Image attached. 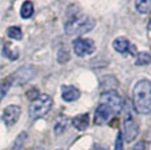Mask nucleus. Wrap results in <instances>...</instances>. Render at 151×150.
<instances>
[{"label":"nucleus","mask_w":151,"mask_h":150,"mask_svg":"<svg viewBox=\"0 0 151 150\" xmlns=\"http://www.w3.org/2000/svg\"><path fill=\"white\" fill-rule=\"evenodd\" d=\"M62 97L65 102H75L80 97V91L74 86H62Z\"/></svg>","instance_id":"11"},{"label":"nucleus","mask_w":151,"mask_h":150,"mask_svg":"<svg viewBox=\"0 0 151 150\" xmlns=\"http://www.w3.org/2000/svg\"><path fill=\"white\" fill-rule=\"evenodd\" d=\"M93 27L95 21L91 17L76 13L67 20L65 25V30L67 34H84L87 32H91Z\"/></svg>","instance_id":"2"},{"label":"nucleus","mask_w":151,"mask_h":150,"mask_svg":"<svg viewBox=\"0 0 151 150\" xmlns=\"http://www.w3.org/2000/svg\"><path fill=\"white\" fill-rule=\"evenodd\" d=\"M132 150H146V145H145L143 141H139V142L135 144L134 148H133Z\"/></svg>","instance_id":"23"},{"label":"nucleus","mask_w":151,"mask_h":150,"mask_svg":"<svg viewBox=\"0 0 151 150\" xmlns=\"http://www.w3.org/2000/svg\"><path fill=\"white\" fill-rule=\"evenodd\" d=\"M51 107H53V99L49 95H40L32 102L29 107V115L32 119H41L50 111Z\"/></svg>","instance_id":"3"},{"label":"nucleus","mask_w":151,"mask_h":150,"mask_svg":"<svg viewBox=\"0 0 151 150\" xmlns=\"http://www.w3.org/2000/svg\"><path fill=\"white\" fill-rule=\"evenodd\" d=\"M27 137H28L27 132H21V133L17 136L16 140H14V142L12 145V149L11 150H21V148L24 146V144H25V141H27Z\"/></svg>","instance_id":"16"},{"label":"nucleus","mask_w":151,"mask_h":150,"mask_svg":"<svg viewBox=\"0 0 151 150\" xmlns=\"http://www.w3.org/2000/svg\"><path fill=\"white\" fill-rule=\"evenodd\" d=\"M138 136V124L133 116L127 112L124 117V137L126 142H132Z\"/></svg>","instance_id":"5"},{"label":"nucleus","mask_w":151,"mask_h":150,"mask_svg":"<svg viewBox=\"0 0 151 150\" xmlns=\"http://www.w3.org/2000/svg\"><path fill=\"white\" fill-rule=\"evenodd\" d=\"M113 115L114 113L110 111L108 107L100 104L97 107L96 112H95V124H96V125H101V124L106 123V121H108Z\"/></svg>","instance_id":"10"},{"label":"nucleus","mask_w":151,"mask_h":150,"mask_svg":"<svg viewBox=\"0 0 151 150\" xmlns=\"http://www.w3.org/2000/svg\"><path fill=\"white\" fill-rule=\"evenodd\" d=\"M72 125L78 129V131H86L89 126V115L88 113H83V115H78L72 119Z\"/></svg>","instance_id":"12"},{"label":"nucleus","mask_w":151,"mask_h":150,"mask_svg":"<svg viewBox=\"0 0 151 150\" xmlns=\"http://www.w3.org/2000/svg\"><path fill=\"white\" fill-rule=\"evenodd\" d=\"M34 76V70L32 66H25V67H21L11 75V79H12V84H17L21 86L24 83L29 82L32 78Z\"/></svg>","instance_id":"7"},{"label":"nucleus","mask_w":151,"mask_h":150,"mask_svg":"<svg viewBox=\"0 0 151 150\" xmlns=\"http://www.w3.org/2000/svg\"><path fill=\"white\" fill-rule=\"evenodd\" d=\"M96 50L92 40H87V38H78L74 41V51L78 57H86L92 54Z\"/></svg>","instance_id":"6"},{"label":"nucleus","mask_w":151,"mask_h":150,"mask_svg":"<svg viewBox=\"0 0 151 150\" xmlns=\"http://www.w3.org/2000/svg\"><path fill=\"white\" fill-rule=\"evenodd\" d=\"M135 8L139 13H149L151 11V0H139L135 1Z\"/></svg>","instance_id":"14"},{"label":"nucleus","mask_w":151,"mask_h":150,"mask_svg":"<svg viewBox=\"0 0 151 150\" xmlns=\"http://www.w3.org/2000/svg\"><path fill=\"white\" fill-rule=\"evenodd\" d=\"M113 48L121 54H132V56H135L137 51H135V46L132 45L129 42V40L125 38V37H117V38L113 41Z\"/></svg>","instance_id":"9"},{"label":"nucleus","mask_w":151,"mask_h":150,"mask_svg":"<svg viewBox=\"0 0 151 150\" xmlns=\"http://www.w3.org/2000/svg\"><path fill=\"white\" fill-rule=\"evenodd\" d=\"M33 150H43V148H40V146H38V148H34Z\"/></svg>","instance_id":"25"},{"label":"nucleus","mask_w":151,"mask_h":150,"mask_svg":"<svg viewBox=\"0 0 151 150\" xmlns=\"http://www.w3.org/2000/svg\"><path fill=\"white\" fill-rule=\"evenodd\" d=\"M100 104L108 107L114 115L120 113V112L122 111V107H124L121 96L113 90L104 91L103 94L100 95Z\"/></svg>","instance_id":"4"},{"label":"nucleus","mask_w":151,"mask_h":150,"mask_svg":"<svg viewBox=\"0 0 151 150\" xmlns=\"http://www.w3.org/2000/svg\"><path fill=\"white\" fill-rule=\"evenodd\" d=\"M151 63V54L147 51H142V53L137 54V59H135V65L138 66H143V65H149Z\"/></svg>","instance_id":"15"},{"label":"nucleus","mask_w":151,"mask_h":150,"mask_svg":"<svg viewBox=\"0 0 151 150\" xmlns=\"http://www.w3.org/2000/svg\"><path fill=\"white\" fill-rule=\"evenodd\" d=\"M8 36L13 40H21L22 38V32L19 27H9L7 30Z\"/></svg>","instance_id":"19"},{"label":"nucleus","mask_w":151,"mask_h":150,"mask_svg":"<svg viewBox=\"0 0 151 150\" xmlns=\"http://www.w3.org/2000/svg\"><path fill=\"white\" fill-rule=\"evenodd\" d=\"M149 29L151 30V20H150V22H149Z\"/></svg>","instance_id":"26"},{"label":"nucleus","mask_w":151,"mask_h":150,"mask_svg":"<svg viewBox=\"0 0 151 150\" xmlns=\"http://www.w3.org/2000/svg\"><path fill=\"white\" fill-rule=\"evenodd\" d=\"M93 150H108L106 148H103V146H96V148H95Z\"/></svg>","instance_id":"24"},{"label":"nucleus","mask_w":151,"mask_h":150,"mask_svg":"<svg viewBox=\"0 0 151 150\" xmlns=\"http://www.w3.org/2000/svg\"><path fill=\"white\" fill-rule=\"evenodd\" d=\"M3 54H4L5 57H8L9 59H17L19 58V53L17 51H12L9 49V44H5L4 45V48H3Z\"/></svg>","instance_id":"20"},{"label":"nucleus","mask_w":151,"mask_h":150,"mask_svg":"<svg viewBox=\"0 0 151 150\" xmlns=\"http://www.w3.org/2000/svg\"><path fill=\"white\" fill-rule=\"evenodd\" d=\"M68 58H70V56L66 50H60L58 53V61H59V63H66L68 61Z\"/></svg>","instance_id":"22"},{"label":"nucleus","mask_w":151,"mask_h":150,"mask_svg":"<svg viewBox=\"0 0 151 150\" xmlns=\"http://www.w3.org/2000/svg\"><path fill=\"white\" fill-rule=\"evenodd\" d=\"M33 11H34L33 3L25 1L21 7V17L22 19H29V17H32V15H33Z\"/></svg>","instance_id":"17"},{"label":"nucleus","mask_w":151,"mask_h":150,"mask_svg":"<svg viewBox=\"0 0 151 150\" xmlns=\"http://www.w3.org/2000/svg\"><path fill=\"white\" fill-rule=\"evenodd\" d=\"M11 86H12V79H11V76L5 78V79L0 83V102H1L3 97L5 96V94H7L8 90L11 88Z\"/></svg>","instance_id":"18"},{"label":"nucleus","mask_w":151,"mask_h":150,"mask_svg":"<svg viewBox=\"0 0 151 150\" xmlns=\"http://www.w3.org/2000/svg\"><path fill=\"white\" fill-rule=\"evenodd\" d=\"M114 150H124V140H122V133L121 132H118L117 138H116Z\"/></svg>","instance_id":"21"},{"label":"nucleus","mask_w":151,"mask_h":150,"mask_svg":"<svg viewBox=\"0 0 151 150\" xmlns=\"http://www.w3.org/2000/svg\"><path fill=\"white\" fill-rule=\"evenodd\" d=\"M20 115H21V108L19 105H8L3 112V121L7 126H12L20 119Z\"/></svg>","instance_id":"8"},{"label":"nucleus","mask_w":151,"mask_h":150,"mask_svg":"<svg viewBox=\"0 0 151 150\" xmlns=\"http://www.w3.org/2000/svg\"><path fill=\"white\" fill-rule=\"evenodd\" d=\"M68 124H70V120H68L66 116L60 115L59 119H58V120H57V123H55V126H54V132H55V134H60V133H63V132L66 131V128L68 126Z\"/></svg>","instance_id":"13"},{"label":"nucleus","mask_w":151,"mask_h":150,"mask_svg":"<svg viewBox=\"0 0 151 150\" xmlns=\"http://www.w3.org/2000/svg\"><path fill=\"white\" fill-rule=\"evenodd\" d=\"M133 103L138 113L147 115L151 112V82L139 80L133 88Z\"/></svg>","instance_id":"1"}]
</instances>
